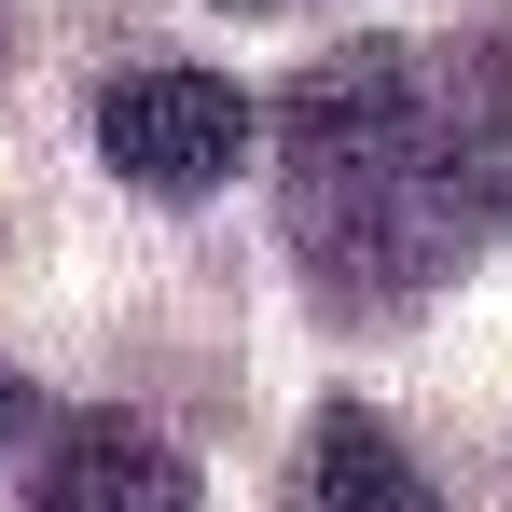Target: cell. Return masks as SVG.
Returning <instances> with one entry per match:
<instances>
[{
	"mask_svg": "<svg viewBox=\"0 0 512 512\" xmlns=\"http://www.w3.org/2000/svg\"><path fill=\"white\" fill-rule=\"evenodd\" d=\"M277 222L346 319L416 305L512 222V42H346L277 97Z\"/></svg>",
	"mask_w": 512,
	"mask_h": 512,
	"instance_id": "cell-1",
	"label": "cell"
},
{
	"mask_svg": "<svg viewBox=\"0 0 512 512\" xmlns=\"http://www.w3.org/2000/svg\"><path fill=\"white\" fill-rule=\"evenodd\" d=\"M263 111L222 70H111L97 84V153L139 180V194H167V208H194V194H222V180L250 167Z\"/></svg>",
	"mask_w": 512,
	"mask_h": 512,
	"instance_id": "cell-2",
	"label": "cell"
},
{
	"mask_svg": "<svg viewBox=\"0 0 512 512\" xmlns=\"http://www.w3.org/2000/svg\"><path fill=\"white\" fill-rule=\"evenodd\" d=\"M28 512H194V457L139 416H70L42 443V485Z\"/></svg>",
	"mask_w": 512,
	"mask_h": 512,
	"instance_id": "cell-3",
	"label": "cell"
},
{
	"mask_svg": "<svg viewBox=\"0 0 512 512\" xmlns=\"http://www.w3.org/2000/svg\"><path fill=\"white\" fill-rule=\"evenodd\" d=\"M305 512H429V485L360 402H333L319 416V457H305Z\"/></svg>",
	"mask_w": 512,
	"mask_h": 512,
	"instance_id": "cell-4",
	"label": "cell"
},
{
	"mask_svg": "<svg viewBox=\"0 0 512 512\" xmlns=\"http://www.w3.org/2000/svg\"><path fill=\"white\" fill-rule=\"evenodd\" d=\"M14 429H28V388H14V374H0V457H14Z\"/></svg>",
	"mask_w": 512,
	"mask_h": 512,
	"instance_id": "cell-5",
	"label": "cell"
}]
</instances>
